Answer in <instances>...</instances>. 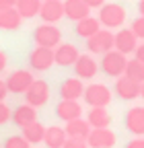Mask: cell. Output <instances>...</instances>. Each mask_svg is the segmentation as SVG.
<instances>
[{
  "mask_svg": "<svg viewBox=\"0 0 144 148\" xmlns=\"http://www.w3.org/2000/svg\"><path fill=\"white\" fill-rule=\"evenodd\" d=\"M99 23L107 29H117L123 25L125 21V8L121 4H115V2H109V4H103L99 8Z\"/></svg>",
  "mask_w": 144,
  "mask_h": 148,
  "instance_id": "obj_1",
  "label": "cell"
},
{
  "mask_svg": "<svg viewBox=\"0 0 144 148\" xmlns=\"http://www.w3.org/2000/svg\"><path fill=\"white\" fill-rule=\"evenodd\" d=\"M33 39H35V43H37L39 47H49V49H53L56 45L62 43V33H60V29H58L56 25L43 23V25H39L37 29L33 31Z\"/></svg>",
  "mask_w": 144,
  "mask_h": 148,
  "instance_id": "obj_2",
  "label": "cell"
},
{
  "mask_svg": "<svg viewBox=\"0 0 144 148\" xmlns=\"http://www.w3.org/2000/svg\"><path fill=\"white\" fill-rule=\"evenodd\" d=\"M125 64H128V58H125L123 53H119V51L111 49V51L103 53L101 70L107 74V76H111V78H119V76H123Z\"/></svg>",
  "mask_w": 144,
  "mask_h": 148,
  "instance_id": "obj_3",
  "label": "cell"
},
{
  "mask_svg": "<svg viewBox=\"0 0 144 148\" xmlns=\"http://www.w3.org/2000/svg\"><path fill=\"white\" fill-rule=\"evenodd\" d=\"M82 97H84V103L91 107H107L111 103V90H109V86L95 82V84H88L84 88Z\"/></svg>",
  "mask_w": 144,
  "mask_h": 148,
  "instance_id": "obj_4",
  "label": "cell"
},
{
  "mask_svg": "<svg viewBox=\"0 0 144 148\" xmlns=\"http://www.w3.org/2000/svg\"><path fill=\"white\" fill-rule=\"evenodd\" d=\"M86 47L91 53H107L113 49V33L109 29H99L86 39Z\"/></svg>",
  "mask_w": 144,
  "mask_h": 148,
  "instance_id": "obj_5",
  "label": "cell"
},
{
  "mask_svg": "<svg viewBox=\"0 0 144 148\" xmlns=\"http://www.w3.org/2000/svg\"><path fill=\"white\" fill-rule=\"evenodd\" d=\"M47 99H49V84H47L45 80H33L31 86H29L27 92H25L27 105H31V107L37 109V107L45 105Z\"/></svg>",
  "mask_w": 144,
  "mask_h": 148,
  "instance_id": "obj_6",
  "label": "cell"
},
{
  "mask_svg": "<svg viewBox=\"0 0 144 148\" xmlns=\"http://www.w3.org/2000/svg\"><path fill=\"white\" fill-rule=\"evenodd\" d=\"M33 80L35 78H33V74L29 70H14L4 82H6L8 92H14V95H25Z\"/></svg>",
  "mask_w": 144,
  "mask_h": 148,
  "instance_id": "obj_7",
  "label": "cell"
},
{
  "mask_svg": "<svg viewBox=\"0 0 144 148\" xmlns=\"http://www.w3.org/2000/svg\"><path fill=\"white\" fill-rule=\"evenodd\" d=\"M88 148H113L115 134L109 127H91V134L86 136Z\"/></svg>",
  "mask_w": 144,
  "mask_h": 148,
  "instance_id": "obj_8",
  "label": "cell"
},
{
  "mask_svg": "<svg viewBox=\"0 0 144 148\" xmlns=\"http://www.w3.org/2000/svg\"><path fill=\"white\" fill-rule=\"evenodd\" d=\"M29 66L37 72H45L53 66V49L49 47H35L31 53H29Z\"/></svg>",
  "mask_w": 144,
  "mask_h": 148,
  "instance_id": "obj_9",
  "label": "cell"
},
{
  "mask_svg": "<svg viewBox=\"0 0 144 148\" xmlns=\"http://www.w3.org/2000/svg\"><path fill=\"white\" fill-rule=\"evenodd\" d=\"M138 47V39L136 35L132 33V29H119L115 35H113V49L128 56V53H134V49Z\"/></svg>",
  "mask_w": 144,
  "mask_h": 148,
  "instance_id": "obj_10",
  "label": "cell"
},
{
  "mask_svg": "<svg viewBox=\"0 0 144 148\" xmlns=\"http://www.w3.org/2000/svg\"><path fill=\"white\" fill-rule=\"evenodd\" d=\"M78 49L76 45H72V43H60L53 47V64H58L62 68L66 66H74V62L78 60Z\"/></svg>",
  "mask_w": 144,
  "mask_h": 148,
  "instance_id": "obj_11",
  "label": "cell"
},
{
  "mask_svg": "<svg viewBox=\"0 0 144 148\" xmlns=\"http://www.w3.org/2000/svg\"><path fill=\"white\" fill-rule=\"evenodd\" d=\"M115 95L123 101H134L136 97H140V82L128 76H119L115 80Z\"/></svg>",
  "mask_w": 144,
  "mask_h": 148,
  "instance_id": "obj_12",
  "label": "cell"
},
{
  "mask_svg": "<svg viewBox=\"0 0 144 148\" xmlns=\"http://www.w3.org/2000/svg\"><path fill=\"white\" fill-rule=\"evenodd\" d=\"M97 70H99V66H97L95 58H93V56H88V53L78 56V60L74 62V72H76V78H80V80L95 78Z\"/></svg>",
  "mask_w": 144,
  "mask_h": 148,
  "instance_id": "obj_13",
  "label": "cell"
},
{
  "mask_svg": "<svg viewBox=\"0 0 144 148\" xmlns=\"http://www.w3.org/2000/svg\"><path fill=\"white\" fill-rule=\"evenodd\" d=\"M84 92V84L80 78H66L60 84V97L64 101H78Z\"/></svg>",
  "mask_w": 144,
  "mask_h": 148,
  "instance_id": "obj_14",
  "label": "cell"
},
{
  "mask_svg": "<svg viewBox=\"0 0 144 148\" xmlns=\"http://www.w3.org/2000/svg\"><path fill=\"white\" fill-rule=\"evenodd\" d=\"M125 127L134 136H144V107H132L125 113Z\"/></svg>",
  "mask_w": 144,
  "mask_h": 148,
  "instance_id": "obj_15",
  "label": "cell"
},
{
  "mask_svg": "<svg viewBox=\"0 0 144 148\" xmlns=\"http://www.w3.org/2000/svg\"><path fill=\"white\" fill-rule=\"evenodd\" d=\"M62 4H64V16H68L74 23H78L84 16H91V8L82 0H64Z\"/></svg>",
  "mask_w": 144,
  "mask_h": 148,
  "instance_id": "obj_16",
  "label": "cell"
},
{
  "mask_svg": "<svg viewBox=\"0 0 144 148\" xmlns=\"http://www.w3.org/2000/svg\"><path fill=\"white\" fill-rule=\"evenodd\" d=\"M56 115L62 121H72V119H78L82 115V107L78 101H60L56 105Z\"/></svg>",
  "mask_w": 144,
  "mask_h": 148,
  "instance_id": "obj_17",
  "label": "cell"
},
{
  "mask_svg": "<svg viewBox=\"0 0 144 148\" xmlns=\"http://www.w3.org/2000/svg\"><path fill=\"white\" fill-rule=\"evenodd\" d=\"M39 16H41L43 23L56 25L60 18L64 16V4H62V2H41Z\"/></svg>",
  "mask_w": 144,
  "mask_h": 148,
  "instance_id": "obj_18",
  "label": "cell"
},
{
  "mask_svg": "<svg viewBox=\"0 0 144 148\" xmlns=\"http://www.w3.org/2000/svg\"><path fill=\"white\" fill-rule=\"evenodd\" d=\"M10 119L14 121V125H19V127H25L33 121H37V111H35V107L31 105H19L12 113H10Z\"/></svg>",
  "mask_w": 144,
  "mask_h": 148,
  "instance_id": "obj_19",
  "label": "cell"
},
{
  "mask_svg": "<svg viewBox=\"0 0 144 148\" xmlns=\"http://www.w3.org/2000/svg\"><path fill=\"white\" fill-rule=\"evenodd\" d=\"M21 23H23V18H21L19 12H16L14 6L0 8V29L2 31H16L21 27Z\"/></svg>",
  "mask_w": 144,
  "mask_h": 148,
  "instance_id": "obj_20",
  "label": "cell"
},
{
  "mask_svg": "<svg viewBox=\"0 0 144 148\" xmlns=\"http://www.w3.org/2000/svg\"><path fill=\"white\" fill-rule=\"evenodd\" d=\"M64 132L68 138H78V140H86V136L91 134V125H88L86 119L78 117V119H72V121H66V127Z\"/></svg>",
  "mask_w": 144,
  "mask_h": 148,
  "instance_id": "obj_21",
  "label": "cell"
},
{
  "mask_svg": "<svg viewBox=\"0 0 144 148\" xmlns=\"http://www.w3.org/2000/svg\"><path fill=\"white\" fill-rule=\"evenodd\" d=\"M66 132H64V127L60 125H49L45 127V134H43V144L47 148H62L64 142H66Z\"/></svg>",
  "mask_w": 144,
  "mask_h": 148,
  "instance_id": "obj_22",
  "label": "cell"
},
{
  "mask_svg": "<svg viewBox=\"0 0 144 148\" xmlns=\"http://www.w3.org/2000/svg\"><path fill=\"white\" fill-rule=\"evenodd\" d=\"M86 121L91 127H109L111 115L107 111V107H91V111L86 115Z\"/></svg>",
  "mask_w": 144,
  "mask_h": 148,
  "instance_id": "obj_23",
  "label": "cell"
},
{
  "mask_svg": "<svg viewBox=\"0 0 144 148\" xmlns=\"http://www.w3.org/2000/svg\"><path fill=\"white\" fill-rule=\"evenodd\" d=\"M99 29H101V23L95 16H84V18H80L76 23V35L82 37V39H88V37L95 35Z\"/></svg>",
  "mask_w": 144,
  "mask_h": 148,
  "instance_id": "obj_24",
  "label": "cell"
},
{
  "mask_svg": "<svg viewBox=\"0 0 144 148\" xmlns=\"http://www.w3.org/2000/svg\"><path fill=\"white\" fill-rule=\"evenodd\" d=\"M23 130V138L29 142V144H39V142H43V134H45V125L43 123H39V121H33V123H29V125H25V127H21Z\"/></svg>",
  "mask_w": 144,
  "mask_h": 148,
  "instance_id": "obj_25",
  "label": "cell"
},
{
  "mask_svg": "<svg viewBox=\"0 0 144 148\" xmlns=\"http://www.w3.org/2000/svg\"><path fill=\"white\" fill-rule=\"evenodd\" d=\"M14 8H16V12L21 14V18H33V16L39 14L41 0H16Z\"/></svg>",
  "mask_w": 144,
  "mask_h": 148,
  "instance_id": "obj_26",
  "label": "cell"
},
{
  "mask_svg": "<svg viewBox=\"0 0 144 148\" xmlns=\"http://www.w3.org/2000/svg\"><path fill=\"white\" fill-rule=\"evenodd\" d=\"M123 76H128L136 82H144V64L138 62L136 58L134 60H128V64H125V70H123Z\"/></svg>",
  "mask_w": 144,
  "mask_h": 148,
  "instance_id": "obj_27",
  "label": "cell"
},
{
  "mask_svg": "<svg viewBox=\"0 0 144 148\" xmlns=\"http://www.w3.org/2000/svg\"><path fill=\"white\" fill-rule=\"evenodd\" d=\"M4 148H31V144L23 136H10V138H6Z\"/></svg>",
  "mask_w": 144,
  "mask_h": 148,
  "instance_id": "obj_28",
  "label": "cell"
},
{
  "mask_svg": "<svg viewBox=\"0 0 144 148\" xmlns=\"http://www.w3.org/2000/svg\"><path fill=\"white\" fill-rule=\"evenodd\" d=\"M132 33L136 35V39H144V16H138L132 23Z\"/></svg>",
  "mask_w": 144,
  "mask_h": 148,
  "instance_id": "obj_29",
  "label": "cell"
},
{
  "mask_svg": "<svg viewBox=\"0 0 144 148\" xmlns=\"http://www.w3.org/2000/svg\"><path fill=\"white\" fill-rule=\"evenodd\" d=\"M62 148H88L86 140H78V138H66Z\"/></svg>",
  "mask_w": 144,
  "mask_h": 148,
  "instance_id": "obj_30",
  "label": "cell"
},
{
  "mask_svg": "<svg viewBox=\"0 0 144 148\" xmlns=\"http://www.w3.org/2000/svg\"><path fill=\"white\" fill-rule=\"evenodd\" d=\"M10 113H12V111L8 109V105L4 101H0V125H4L10 119Z\"/></svg>",
  "mask_w": 144,
  "mask_h": 148,
  "instance_id": "obj_31",
  "label": "cell"
},
{
  "mask_svg": "<svg viewBox=\"0 0 144 148\" xmlns=\"http://www.w3.org/2000/svg\"><path fill=\"white\" fill-rule=\"evenodd\" d=\"M125 148H144V136H138L125 144Z\"/></svg>",
  "mask_w": 144,
  "mask_h": 148,
  "instance_id": "obj_32",
  "label": "cell"
},
{
  "mask_svg": "<svg viewBox=\"0 0 144 148\" xmlns=\"http://www.w3.org/2000/svg\"><path fill=\"white\" fill-rule=\"evenodd\" d=\"M82 2L88 6V8H101L105 4V0H82Z\"/></svg>",
  "mask_w": 144,
  "mask_h": 148,
  "instance_id": "obj_33",
  "label": "cell"
},
{
  "mask_svg": "<svg viewBox=\"0 0 144 148\" xmlns=\"http://www.w3.org/2000/svg\"><path fill=\"white\" fill-rule=\"evenodd\" d=\"M134 53H136V60L144 64V43H140V45L134 49Z\"/></svg>",
  "mask_w": 144,
  "mask_h": 148,
  "instance_id": "obj_34",
  "label": "cell"
},
{
  "mask_svg": "<svg viewBox=\"0 0 144 148\" xmlns=\"http://www.w3.org/2000/svg\"><path fill=\"white\" fill-rule=\"evenodd\" d=\"M6 95H8V88H6V82L0 78V101H4L6 99Z\"/></svg>",
  "mask_w": 144,
  "mask_h": 148,
  "instance_id": "obj_35",
  "label": "cell"
},
{
  "mask_svg": "<svg viewBox=\"0 0 144 148\" xmlns=\"http://www.w3.org/2000/svg\"><path fill=\"white\" fill-rule=\"evenodd\" d=\"M6 64H8V58H6V53L0 49V72H2L4 68H6Z\"/></svg>",
  "mask_w": 144,
  "mask_h": 148,
  "instance_id": "obj_36",
  "label": "cell"
},
{
  "mask_svg": "<svg viewBox=\"0 0 144 148\" xmlns=\"http://www.w3.org/2000/svg\"><path fill=\"white\" fill-rule=\"evenodd\" d=\"M16 4V0H0V8H10Z\"/></svg>",
  "mask_w": 144,
  "mask_h": 148,
  "instance_id": "obj_37",
  "label": "cell"
},
{
  "mask_svg": "<svg viewBox=\"0 0 144 148\" xmlns=\"http://www.w3.org/2000/svg\"><path fill=\"white\" fill-rule=\"evenodd\" d=\"M138 10H140V16H144V0L138 2Z\"/></svg>",
  "mask_w": 144,
  "mask_h": 148,
  "instance_id": "obj_38",
  "label": "cell"
},
{
  "mask_svg": "<svg viewBox=\"0 0 144 148\" xmlns=\"http://www.w3.org/2000/svg\"><path fill=\"white\" fill-rule=\"evenodd\" d=\"M140 97H142V99H144V82H142V84H140Z\"/></svg>",
  "mask_w": 144,
  "mask_h": 148,
  "instance_id": "obj_39",
  "label": "cell"
},
{
  "mask_svg": "<svg viewBox=\"0 0 144 148\" xmlns=\"http://www.w3.org/2000/svg\"><path fill=\"white\" fill-rule=\"evenodd\" d=\"M41 2H62V0H41Z\"/></svg>",
  "mask_w": 144,
  "mask_h": 148,
  "instance_id": "obj_40",
  "label": "cell"
}]
</instances>
